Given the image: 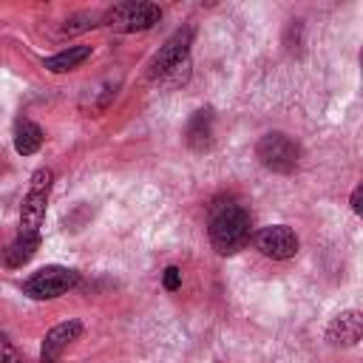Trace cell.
Instances as JSON below:
<instances>
[{
	"label": "cell",
	"mask_w": 363,
	"mask_h": 363,
	"mask_svg": "<svg viewBox=\"0 0 363 363\" xmlns=\"http://www.w3.org/2000/svg\"><path fill=\"white\" fill-rule=\"evenodd\" d=\"M40 145H43V130H40V125L23 119V122L17 125V130H14V150H17L20 156H31V153L40 150Z\"/></svg>",
	"instance_id": "obj_13"
},
{
	"label": "cell",
	"mask_w": 363,
	"mask_h": 363,
	"mask_svg": "<svg viewBox=\"0 0 363 363\" xmlns=\"http://www.w3.org/2000/svg\"><path fill=\"white\" fill-rule=\"evenodd\" d=\"M162 284H164L167 292H176L182 286V269L179 267H167L164 275H162Z\"/></svg>",
	"instance_id": "obj_16"
},
{
	"label": "cell",
	"mask_w": 363,
	"mask_h": 363,
	"mask_svg": "<svg viewBox=\"0 0 363 363\" xmlns=\"http://www.w3.org/2000/svg\"><path fill=\"white\" fill-rule=\"evenodd\" d=\"M0 363H23L17 346H14L3 332H0Z\"/></svg>",
	"instance_id": "obj_15"
},
{
	"label": "cell",
	"mask_w": 363,
	"mask_h": 363,
	"mask_svg": "<svg viewBox=\"0 0 363 363\" xmlns=\"http://www.w3.org/2000/svg\"><path fill=\"white\" fill-rule=\"evenodd\" d=\"M360 335H363V318H360L357 309L340 312V315L332 318L329 326H326V340H329L332 346H354V343L360 340Z\"/></svg>",
	"instance_id": "obj_9"
},
{
	"label": "cell",
	"mask_w": 363,
	"mask_h": 363,
	"mask_svg": "<svg viewBox=\"0 0 363 363\" xmlns=\"http://www.w3.org/2000/svg\"><path fill=\"white\" fill-rule=\"evenodd\" d=\"M102 26V11H82V14H74L65 20L62 26V34H77V31H88V28H96Z\"/></svg>",
	"instance_id": "obj_14"
},
{
	"label": "cell",
	"mask_w": 363,
	"mask_h": 363,
	"mask_svg": "<svg viewBox=\"0 0 363 363\" xmlns=\"http://www.w3.org/2000/svg\"><path fill=\"white\" fill-rule=\"evenodd\" d=\"M79 335H82V323H79V320H62V323L51 326V329L45 332V337H43L40 360H43V363H57L60 354H62L74 340H79Z\"/></svg>",
	"instance_id": "obj_8"
},
{
	"label": "cell",
	"mask_w": 363,
	"mask_h": 363,
	"mask_svg": "<svg viewBox=\"0 0 363 363\" xmlns=\"http://www.w3.org/2000/svg\"><path fill=\"white\" fill-rule=\"evenodd\" d=\"M207 233L218 255H235L250 241V213L235 201H216L210 207Z\"/></svg>",
	"instance_id": "obj_1"
},
{
	"label": "cell",
	"mask_w": 363,
	"mask_h": 363,
	"mask_svg": "<svg viewBox=\"0 0 363 363\" xmlns=\"http://www.w3.org/2000/svg\"><path fill=\"white\" fill-rule=\"evenodd\" d=\"M360 199H363V187L357 184V187L352 190V199H349V204H352V213H360V210H363V204H360Z\"/></svg>",
	"instance_id": "obj_17"
},
{
	"label": "cell",
	"mask_w": 363,
	"mask_h": 363,
	"mask_svg": "<svg viewBox=\"0 0 363 363\" xmlns=\"http://www.w3.org/2000/svg\"><path fill=\"white\" fill-rule=\"evenodd\" d=\"M184 139L193 150H207L213 145V111H196L187 122Z\"/></svg>",
	"instance_id": "obj_10"
},
{
	"label": "cell",
	"mask_w": 363,
	"mask_h": 363,
	"mask_svg": "<svg viewBox=\"0 0 363 363\" xmlns=\"http://www.w3.org/2000/svg\"><path fill=\"white\" fill-rule=\"evenodd\" d=\"M255 156L258 162L272 170V173H292L301 162V147L295 139H289L286 133L281 130H272V133H264L255 145Z\"/></svg>",
	"instance_id": "obj_4"
},
{
	"label": "cell",
	"mask_w": 363,
	"mask_h": 363,
	"mask_svg": "<svg viewBox=\"0 0 363 363\" xmlns=\"http://www.w3.org/2000/svg\"><path fill=\"white\" fill-rule=\"evenodd\" d=\"M51 182H54V173L48 167L34 170L31 184H28L26 199H23V207H20V235H40L48 196H51Z\"/></svg>",
	"instance_id": "obj_3"
},
{
	"label": "cell",
	"mask_w": 363,
	"mask_h": 363,
	"mask_svg": "<svg viewBox=\"0 0 363 363\" xmlns=\"http://www.w3.org/2000/svg\"><path fill=\"white\" fill-rule=\"evenodd\" d=\"M77 284H79V272H77V269L51 264V267L37 269L34 275H28L26 284H23V292H26L28 298H34V301H51V298L65 295V292L74 289Z\"/></svg>",
	"instance_id": "obj_6"
},
{
	"label": "cell",
	"mask_w": 363,
	"mask_h": 363,
	"mask_svg": "<svg viewBox=\"0 0 363 363\" xmlns=\"http://www.w3.org/2000/svg\"><path fill=\"white\" fill-rule=\"evenodd\" d=\"M37 247H40V235H17V238L3 250V264H6L9 269H17V267L28 264V261L34 258Z\"/></svg>",
	"instance_id": "obj_12"
},
{
	"label": "cell",
	"mask_w": 363,
	"mask_h": 363,
	"mask_svg": "<svg viewBox=\"0 0 363 363\" xmlns=\"http://www.w3.org/2000/svg\"><path fill=\"white\" fill-rule=\"evenodd\" d=\"M88 57H91V45H68L65 51H60V54H54V57H45L43 65H45L51 74H65V71L79 68Z\"/></svg>",
	"instance_id": "obj_11"
},
{
	"label": "cell",
	"mask_w": 363,
	"mask_h": 363,
	"mask_svg": "<svg viewBox=\"0 0 363 363\" xmlns=\"http://www.w3.org/2000/svg\"><path fill=\"white\" fill-rule=\"evenodd\" d=\"M190 45H193V28L184 26L179 28L176 34L167 37V43L150 57L147 62V79H173L179 82V71L187 68V54H190Z\"/></svg>",
	"instance_id": "obj_2"
},
{
	"label": "cell",
	"mask_w": 363,
	"mask_h": 363,
	"mask_svg": "<svg viewBox=\"0 0 363 363\" xmlns=\"http://www.w3.org/2000/svg\"><path fill=\"white\" fill-rule=\"evenodd\" d=\"M255 247L272 258V261H286V258H295L298 252V235L286 227V224H269V227H261L255 233Z\"/></svg>",
	"instance_id": "obj_7"
},
{
	"label": "cell",
	"mask_w": 363,
	"mask_h": 363,
	"mask_svg": "<svg viewBox=\"0 0 363 363\" xmlns=\"http://www.w3.org/2000/svg\"><path fill=\"white\" fill-rule=\"evenodd\" d=\"M162 17V9L153 6V3H136V0H128V3H116L113 9L102 11V23L122 31V34H133V31H147L159 23Z\"/></svg>",
	"instance_id": "obj_5"
}]
</instances>
